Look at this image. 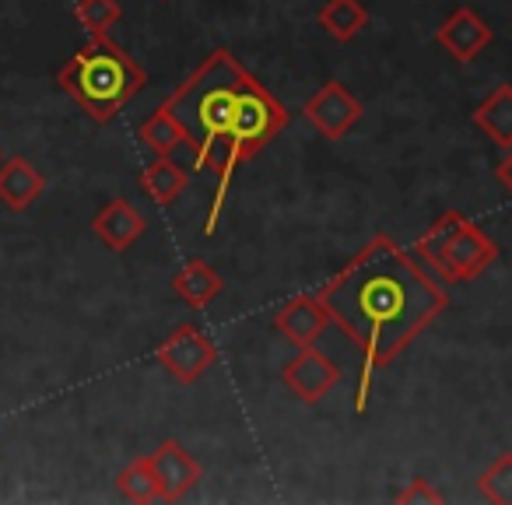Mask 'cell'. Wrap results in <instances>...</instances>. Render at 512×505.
<instances>
[{"instance_id": "obj_17", "label": "cell", "mask_w": 512, "mask_h": 505, "mask_svg": "<svg viewBox=\"0 0 512 505\" xmlns=\"http://www.w3.org/2000/svg\"><path fill=\"white\" fill-rule=\"evenodd\" d=\"M316 22H320V29L330 32L337 43H351V39L369 25V11H365L362 0H327V4L316 11Z\"/></svg>"}, {"instance_id": "obj_15", "label": "cell", "mask_w": 512, "mask_h": 505, "mask_svg": "<svg viewBox=\"0 0 512 505\" xmlns=\"http://www.w3.org/2000/svg\"><path fill=\"white\" fill-rule=\"evenodd\" d=\"M474 127L498 148H512V85H498L474 109Z\"/></svg>"}, {"instance_id": "obj_9", "label": "cell", "mask_w": 512, "mask_h": 505, "mask_svg": "<svg viewBox=\"0 0 512 505\" xmlns=\"http://www.w3.org/2000/svg\"><path fill=\"white\" fill-rule=\"evenodd\" d=\"M271 323L285 341L295 344V348H309V344L320 341L323 330L330 327V316L313 292V295H295V299H288L285 306H278Z\"/></svg>"}, {"instance_id": "obj_2", "label": "cell", "mask_w": 512, "mask_h": 505, "mask_svg": "<svg viewBox=\"0 0 512 505\" xmlns=\"http://www.w3.org/2000/svg\"><path fill=\"white\" fill-rule=\"evenodd\" d=\"M193 137V169L214 172L211 211L204 235L218 232L235 169L267 148L285 130L288 109L281 99L246 71L232 50H214L207 60L162 102Z\"/></svg>"}, {"instance_id": "obj_18", "label": "cell", "mask_w": 512, "mask_h": 505, "mask_svg": "<svg viewBox=\"0 0 512 505\" xmlns=\"http://www.w3.org/2000/svg\"><path fill=\"white\" fill-rule=\"evenodd\" d=\"M116 491H120L127 502H162L158 495V477H155V467H151V456H137L130 460L127 467L116 474Z\"/></svg>"}, {"instance_id": "obj_16", "label": "cell", "mask_w": 512, "mask_h": 505, "mask_svg": "<svg viewBox=\"0 0 512 505\" xmlns=\"http://www.w3.org/2000/svg\"><path fill=\"white\" fill-rule=\"evenodd\" d=\"M186 183H190V176L172 162V155H155L141 172V190L162 207L172 204L186 190Z\"/></svg>"}, {"instance_id": "obj_19", "label": "cell", "mask_w": 512, "mask_h": 505, "mask_svg": "<svg viewBox=\"0 0 512 505\" xmlns=\"http://www.w3.org/2000/svg\"><path fill=\"white\" fill-rule=\"evenodd\" d=\"M74 18H78V25L88 32V39H102V36H109V29L123 18V8H120V0H78Z\"/></svg>"}, {"instance_id": "obj_14", "label": "cell", "mask_w": 512, "mask_h": 505, "mask_svg": "<svg viewBox=\"0 0 512 505\" xmlns=\"http://www.w3.org/2000/svg\"><path fill=\"white\" fill-rule=\"evenodd\" d=\"M137 141H141V148H148L151 155H172V151H179V148H193L190 130H186L165 106H158L155 113L137 127Z\"/></svg>"}, {"instance_id": "obj_11", "label": "cell", "mask_w": 512, "mask_h": 505, "mask_svg": "<svg viewBox=\"0 0 512 505\" xmlns=\"http://www.w3.org/2000/svg\"><path fill=\"white\" fill-rule=\"evenodd\" d=\"M144 228H148L144 214L123 197L109 200V204L92 218L95 239H99L109 253H127V249H134V242L144 235Z\"/></svg>"}, {"instance_id": "obj_20", "label": "cell", "mask_w": 512, "mask_h": 505, "mask_svg": "<svg viewBox=\"0 0 512 505\" xmlns=\"http://www.w3.org/2000/svg\"><path fill=\"white\" fill-rule=\"evenodd\" d=\"M477 491L495 505H512V449L498 453L495 463L477 477Z\"/></svg>"}, {"instance_id": "obj_13", "label": "cell", "mask_w": 512, "mask_h": 505, "mask_svg": "<svg viewBox=\"0 0 512 505\" xmlns=\"http://www.w3.org/2000/svg\"><path fill=\"white\" fill-rule=\"evenodd\" d=\"M172 292H176V299H183L190 309H207L221 292H225V278H221L207 260L193 257L176 271V278H172Z\"/></svg>"}, {"instance_id": "obj_4", "label": "cell", "mask_w": 512, "mask_h": 505, "mask_svg": "<svg viewBox=\"0 0 512 505\" xmlns=\"http://www.w3.org/2000/svg\"><path fill=\"white\" fill-rule=\"evenodd\" d=\"M414 257L446 285H467L498 260V242L463 211H446L418 235Z\"/></svg>"}, {"instance_id": "obj_8", "label": "cell", "mask_w": 512, "mask_h": 505, "mask_svg": "<svg viewBox=\"0 0 512 505\" xmlns=\"http://www.w3.org/2000/svg\"><path fill=\"white\" fill-rule=\"evenodd\" d=\"M148 456H151V467H155L162 502H179V498H186L200 484V477H204L200 460L176 439H165L162 446Z\"/></svg>"}, {"instance_id": "obj_10", "label": "cell", "mask_w": 512, "mask_h": 505, "mask_svg": "<svg viewBox=\"0 0 512 505\" xmlns=\"http://www.w3.org/2000/svg\"><path fill=\"white\" fill-rule=\"evenodd\" d=\"M491 39H495V32H491V25L484 22L474 8H456L453 15L435 29V43L453 60H460V64H470L484 46H491Z\"/></svg>"}, {"instance_id": "obj_22", "label": "cell", "mask_w": 512, "mask_h": 505, "mask_svg": "<svg viewBox=\"0 0 512 505\" xmlns=\"http://www.w3.org/2000/svg\"><path fill=\"white\" fill-rule=\"evenodd\" d=\"M495 176H498V183H502L505 190L512 193V148H505V158H502V162H498Z\"/></svg>"}, {"instance_id": "obj_7", "label": "cell", "mask_w": 512, "mask_h": 505, "mask_svg": "<svg viewBox=\"0 0 512 505\" xmlns=\"http://www.w3.org/2000/svg\"><path fill=\"white\" fill-rule=\"evenodd\" d=\"M281 383L292 390V397H299L302 404H316V400L330 397L337 383H341V369L337 362H330L316 344L299 348V355L288 358L281 369Z\"/></svg>"}, {"instance_id": "obj_1", "label": "cell", "mask_w": 512, "mask_h": 505, "mask_svg": "<svg viewBox=\"0 0 512 505\" xmlns=\"http://www.w3.org/2000/svg\"><path fill=\"white\" fill-rule=\"evenodd\" d=\"M316 299L362 358L355 414L369 411L372 376L404 355L449 309V295L439 281L421 271L390 235L365 242Z\"/></svg>"}, {"instance_id": "obj_23", "label": "cell", "mask_w": 512, "mask_h": 505, "mask_svg": "<svg viewBox=\"0 0 512 505\" xmlns=\"http://www.w3.org/2000/svg\"><path fill=\"white\" fill-rule=\"evenodd\" d=\"M0 162H4V151H0Z\"/></svg>"}, {"instance_id": "obj_3", "label": "cell", "mask_w": 512, "mask_h": 505, "mask_svg": "<svg viewBox=\"0 0 512 505\" xmlns=\"http://www.w3.org/2000/svg\"><path fill=\"white\" fill-rule=\"evenodd\" d=\"M57 85L92 116L95 123H113L148 85L144 67L109 36L88 39L57 74Z\"/></svg>"}, {"instance_id": "obj_12", "label": "cell", "mask_w": 512, "mask_h": 505, "mask_svg": "<svg viewBox=\"0 0 512 505\" xmlns=\"http://www.w3.org/2000/svg\"><path fill=\"white\" fill-rule=\"evenodd\" d=\"M46 190V176L22 155L0 162V204L8 211H29Z\"/></svg>"}, {"instance_id": "obj_6", "label": "cell", "mask_w": 512, "mask_h": 505, "mask_svg": "<svg viewBox=\"0 0 512 505\" xmlns=\"http://www.w3.org/2000/svg\"><path fill=\"white\" fill-rule=\"evenodd\" d=\"M302 116L309 120V127L327 141H341L348 137V130L358 127V120L365 116L362 102L351 95L348 85L341 81H327L320 92H313L302 106Z\"/></svg>"}, {"instance_id": "obj_21", "label": "cell", "mask_w": 512, "mask_h": 505, "mask_svg": "<svg viewBox=\"0 0 512 505\" xmlns=\"http://www.w3.org/2000/svg\"><path fill=\"white\" fill-rule=\"evenodd\" d=\"M393 502H404V505H432L435 502L439 505V502H446V495H442L432 481H425V477H411L407 488H400L397 495H393Z\"/></svg>"}, {"instance_id": "obj_5", "label": "cell", "mask_w": 512, "mask_h": 505, "mask_svg": "<svg viewBox=\"0 0 512 505\" xmlns=\"http://www.w3.org/2000/svg\"><path fill=\"white\" fill-rule=\"evenodd\" d=\"M218 358H221L218 344H214L211 337L197 327V323H183V327H176L155 348V362L183 386H193L200 376H207V372L218 365Z\"/></svg>"}]
</instances>
